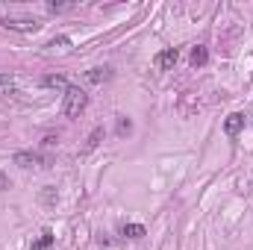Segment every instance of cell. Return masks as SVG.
<instances>
[{
	"label": "cell",
	"mask_w": 253,
	"mask_h": 250,
	"mask_svg": "<svg viewBox=\"0 0 253 250\" xmlns=\"http://www.w3.org/2000/svg\"><path fill=\"white\" fill-rule=\"evenodd\" d=\"M86 106H89V95L82 92V89H77V86H68L65 89V95H62V115L77 118Z\"/></svg>",
	"instance_id": "cell-1"
},
{
	"label": "cell",
	"mask_w": 253,
	"mask_h": 250,
	"mask_svg": "<svg viewBox=\"0 0 253 250\" xmlns=\"http://www.w3.org/2000/svg\"><path fill=\"white\" fill-rule=\"evenodd\" d=\"M177 59H180V50H177V47H168V50H159V53L153 56V65H156L159 71H171V68L177 65Z\"/></svg>",
	"instance_id": "cell-2"
},
{
	"label": "cell",
	"mask_w": 253,
	"mask_h": 250,
	"mask_svg": "<svg viewBox=\"0 0 253 250\" xmlns=\"http://www.w3.org/2000/svg\"><path fill=\"white\" fill-rule=\"evenodd\" d=\"M3 27L6 30H18V33H36L39 24L33 18H3Z\"/></svg>",
	"instance_id": "cell-3"
},
{
	"label": "cell",
	"mask_w": 253,
	"mask_h": 250,
	"mask_svg": "<svg viewBox=\"0 0 253 250\" xmlns=\"http://www.w3.org/2000/svg\"><path fill=\"white\" fill-rule=\"evenodd\" d=\"M241 127H244V115H241V112L227 115V121H224V133H227V135H238Z\"/></svg>",
	"instance_id": "cell-4"
},
{
	"label": "cell",
	"mask_w": 253,
	"mask_h": 250,
	"mask_svg": "<svg viewBox=\"0 0 253 250\" xmlns=\"http://www.w3.org/2000/svg\"><path fill=\"white\" fill-rule=\"evenodd\" d=\"M12 162L18 165V168H33L39 159H36V153H30V150H18V153L12 156Z\"/></svg>",
	"instance_id": "cell-5"
},
{
	"label": "cell",
	"mask_w": 253,
	"mask_h": 250,
	"mask_svg": "<svg viewBox=\"0 0 253 250\" xmlns=\"http://www.w3.org/2000/svg\"><path fill=\"white\" fill-rule=\"evenodd\" d=\"M109 77H112V71H109V68H92V71L86 74V79H89V82H95V86H100V82H106Z\"/></svg>",
	"instance_id": "cell-6"
},
{
	"label": "cell",
	"mask_w": 253,
	"mask_h": 250,
	"mask_svg": "<svg viewBox=\"0 0 253 250\" xmlns=\"http://www.w3.org/2000/svg\"><path fill=\"white\" fill-rule=\"evenodd\" d=\"M206 62H209V50H206L203 44L192 47V65H195V68H203Z\"/></svg>",
	"instance_id": "cell-7"
},
{
	"label": "cell",
	"mask_w": 253,
	"mask_h": 250,
	"mask_svg": "<svg viewBox=\"0 0 253 250\" xmlns=\"http://www.w3.org/2000/svg\"><path fill=\"white\" fill-rule=\"evenodd\" d=\"M41 86H47V89H68V79L62 74H50V77L41 79Z\"/></svg>",
	"instance_id": "cell-8"
},
{
	"label": "cell",
	"mask_w": 253,
	"mask_h": 250,
	"mask_svg": "<svg viewBox=\"0 0 253 250\" xmlns=\"http://www.w3.org/2000/svg\"><path fill=\"white\" fill-rule=\"evenodd\" d=\"M144 232H147V230H144L141 224H124V227H121V235H127V238H141Z\"/></svg>",
	"instance_id": "cell-9"
},
{
	"label": "cell",
	"mask_w": 253,
	"mask_h": 250,
	"mask_svg": "<svg viewBox=\"0 0 253 250\" xmlns=\"http://www.w3.org/2000/svg\"><path fill=\"white\" fill-rule=\"evenodd\" d=\"M100 138H103V127H95L92 135H89V141H86V153H92V150L100 144Z\"/></svg>",
	"instance_id": "cell-10"
},
{
	"label": "cell",
	"mask_w": 253,
	"mask_h": 250,
	"mask_svg": "<svg viewBox=\"0 0 253 250\" xmlns=\"http://www.w3.org/2000/svg\"><path fill=\"white\" fill-rule=\"evenodd\" d=\"M115 130H118V135L124 138V135H130V133H133V121H130L127 115H118V127H115Z\"/></svg>",
	"instance_id": "cell-11"
},
{
	"label": "cell",
	"mask_w": 253,
	"mask_h": 250,
	"mask_svg": "<svg viewBox=\"0 0 253 250\" xmlns=\"http://www.w3.org/2000/svg\"><path fill=\"white\" fill-rule=\"evenodd\" d=\"M50 244H53V232H50V230H44V232L39 235V241L33 244V250H47Z\"/></svg>",
	"instance_id": "cell-12"
},
{
	"label": "cell",
	"mask_w": 253,
	"mask_h": 250,
	"mask_svg": "<svg viewBox=\"0 0 253 250\" xmlns=\"http://www.w3.org/2000/svg\"><path fill=\"white\" fill-rule=\"evenodd\" d=\"M41 203H44V206H53V203H56V189H53V186H47V189L41 192Z\"/></svg>",
	"instance_id": "cell-13"
},
{
	"label": "cell",
	"mask_w": 253,
	"mask_h": 250,
	"mask_svg": "<svg viewBox=\"0 0 253 250\" xmlns=\"http://www.w3.org/2000/svg\"><path fill=\"white\" fill-rule=\"evenodd\" d=\"M47 47H53V50H68L71 47V38H65V36H59V38H53Z\"/></svg>",
	"instance_id": "cell-14"
},
{
	"label": "cell",
	"mask_w": 253,
	"mask_h": 250,
	"mask_svg": "<svg viewBox=\"0 0 253 250\" xmlns=\"http://www.w3.org/2000/svg\"><path fill=\"white\" fill-rule=\"evenodd\" d=\"M15 86V77L12 74H0V89H12Z\"/></svg>",
	"instance_id": "cell-15"
},
{
	"label": "cell",
	"mask_w": 253,
	"mask_h": 250,
	"mask_svg": "<svg viewBox=\"0 0 253 250\" xmlns=\"http://www.w3.org/2000/svg\"><path fill=\"white\" fill-rule=\"evenodd\" d=\"M3 189H9V177H6L3 171H0V192H3Z\"/></svg>",
	"instance_id": "cell-16"
}]
</instances>
